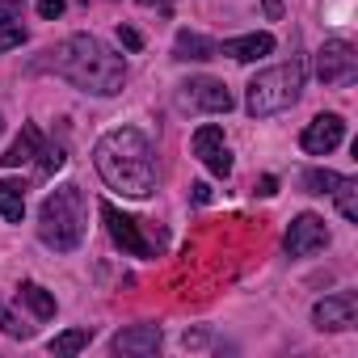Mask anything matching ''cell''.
Masks as SVG:
<instances>
[{
  "mask_svg": "<svg viewBox=\"0 0 358 358\" xmlns=\"http://www.w3.org/2000/svg\"><path fill=\"white\" fill-rule=\"evenodd\" d=\"M93 164L101 173V182L122 199H148L156 190V156L148 135L135 127L106 131L93 148Z\"/></svg>",
  "mask_w": 358,
  "mask_h": 358,
  "instance_id": "6da1fadb",
  "label": "cell"
},
{
  "mask_svg": "<svg viewBox=\"0 0 358 358\" xmlns=\"http://www.w3.org/2000/svg\"><path fill=\"white\" fill-rule=\"evenodd\" d=\"M47 55H51V68H55L68 85H76L80 93L114 97V93H122V85H127V64H122V55H114V51H110L101 38H93V34H72V38H64L59 47H51Z\"/></svg>",
  "mask_w": 358,
  "mask_h": 358,
  "instance_id": "7a4b0ae2",
  "label": "cell"
},
{
  "mask_svg": "<svg viewBox=\"0 0 358 358\" xmlns=\"http://www.w3.org/2000/svg\"><path fill=\"white\" fill-rule=\"evenodd\" d=\"M38 241L55 253H72L85 241V190L59 186L38 207Z\"/></svg>",
  "mask_w": 358,
  "mask_h": 358,
  "instance_id": "3957f363",
  "label": "cell"
},
{
  "mask_svg": "<svg viewBox=\"0 0 358 358\" xmlns=\"http://www.w3.org/2000/svg\"><path fill=\"white\" fill-rule=\"evenodd\" d=\"M299 89H303V59H291V64H278V68H266L249 80V93H245V110L253 118H270V114H282L287 106L299 101Z\"/></svg>",
  "mask_w": 358,
  "mask_h": 358,
  "instance_id": "277c9868",
  "label": "cell"
},
{
  "mask_svg": "<svg viewBox=\"0 0 358 358\" xmlns=\"http://www.w3.org/2000/svg\"><path fill=\"white\" fill-rule=\"evenodd\" d=\"M101 220H106V228H110V241H114L122 253H131V257H156L160 236H156V241L143 236V232H139V220L122 215L114 203H101Z\"/></svg>",
  "mask_w": 358,
  "mask_h": 358,
  "instance_id": "5b68a950",
  "label": "cell"
},
{
  "mask_svg": "<svg viewBox=\"0 0 358 358\" xmlns=\"http://www.w3.org/2000/svg\"><path fill=\"white\" fill-rule=\"evenodd\" d=\"M316 76H320V85H329V89L350 85V80L358 76V55H354V47L341 43V38H329V43L316 51Z\"/></svg>",
  "mask_w": 358,
  "mask_h": 358,
  "instance_id": "8992f818",
  "label": "cell"
},
{
  "mask_svg": "<svg viewBox=\"0 0 358 358\" xmlns=\"http://www.w3.org/2000/svg\"><path fill=\"white\" fill-rule=\"evenodd\" d=\"M177 106H182V110H203V114H228V110H232V93H228L224 80L199 76V80H186V85H182Z\"/></svg>",
  "mask_w": 358,
  "mask_h": 358,
  "instance_id": "52a82bcc",
  "label": "cell"
},
{
  "mask_svg": "<svg viewBox=\"0 0 358 358\" xmlns=\"http://www.w3.org/2000/svg\"><path fill=\"white\" fill-rule=\"evenodd\" d=\"M287 253L291 257H312V253H320L324 245H329V228H324V220L320 215H312V211H303V215H295L291 220V228H287Z\"/></svg>",
  "mask_w": 358,
  "mask_h": 358,
  "instance_id": "ba28073f",
  "label": "cell"
},
{
  "mask_svg": "<svg viewBox=\"0 0 358 358\" xmlns=\"http://www.w3.org/2000/svg\"><path fill=\"white\" fill-rule=\"evenodd\" d=\"M341 139H345V118H341V114H316V118L303 127L299 148H303L308 156H329Z\"/></svg>",
  "mask_w": 358,
  "mask_h": 358,
  "instance_id": "9c48e42d",
  "label": "cell"
},
{
  "mask_svg": "<svg viewBox=\"0 0 358 358\" xmlns=\"http://www.w3.org/2000/svg\"><path fill=\"white\" fill-rule=\"evenodd\" d=\"M358 316V295L354 291H337V295H324L316 308H312V324L320 333H337V329H350Z\"/></svg>",
  "mask_w": 358,
  "mask_h": 358,
  "instance_id": "30bf717a",
  "label": "cell"
},
{
  "mask_svg": "<svg viewBox=\"0 0 358 358\" xmlns=\"http://www.w3.org/2000/svg\"><path fill=\"white\" fill-rule=\"evenodd\" d=\"M194 156H199L215 177H228V173H232V152H228L224 131H220L215 122H207V127L194 131Z\"/></svg>",
  "mask_w": 358,
  "mask_h": 358,
  "instance_id": "8fae6325",
  "label": "cell"
},
{
  "mask_svg": "<svg viewBox=\"0 0 358 358\" xmlns=\"http://www.w3.org/2000/svg\"><path fill=\"white\" fill-rule=\"evenodd\" d=\"M160 324H131V329H122V333H114V341H110V350L114 354H127V358H152L156 350H160Z\"/></svg>",
  "mask_w": 358,
  "mask_h": 358,
  "instance_id": "7c38bea8",
  "label": "cell"
},
{
  "mask_svg": "<svg viewBox=\"0 0 358 358\" xmlns=\"http://www.w3.org/2000/svg\"><path fill=\"white\" fill-rule=\"evenodd\" d=\"M220 55V47L207 38V34H199V30H177V38H173V59H182V64H207V59H215Z\"/></svg>",
  "mask_w": 358,
  "mask_h": 358,
  "instance_id": "4fadbf2b",
  "label": "cell"
},
{
  "mask_svg": "<svg viewBox=\"0 0 358 358\" xmlns=\"http://www.w3.org/2000/svg\"><path fill=\"white\" fill-rule=\"evenodd\" d=\"M274 51V34H241V38H228L224 43V55L236 59V64H257Z\"/></svg>",
  "mask_w": 358,
  "mask_h": 358,
  "instance_id": "5bb4252c",
  "label": "cell"
},
{
  "mask_svg": "<svg viewBox=\"0 0 358 358\" xmlns=\"http://www.w3.org/2000/svg\"><path fill=\"white\" fill-rule=\"evenodd\" d=\"M38 148H43V131H38L34 122H26L22 135L9 143V152L0 156V164H5V169H22V164H30V160L38 156Z\"/></svg>",
  "mask_w": 358,
  "mask_h": 358,
  "instance_id": "9a60e30c",
  "label": "cell"
},
{
  "mask_svg": "<svg viewBox=\"0 0 358 358\" xmlns=\"http://www.w3.org/2000/svg\"><path fill=\"white\" fill-rule=\"evenodd\" d=\"M30 38V30L22 26V17L13 13V5H0V51H13Z\"/></svg>",
  "mask_w": 358,
  "mask_h": 358,
  "instance_id": "2e32d148",
  "label": "cell"
},
{
  "mask_svg": "<svg viewBox=\"0 0 358 358\" xmlns=\"http://www.w3.org/2000/svg\"><path fill=\"white\" fill-rule=\"evenodd\" d=\"M0 215H5L9 224H22V215H26V190L17 182H0Z\"/></svg>",
  "mask_w": 358,
  "mask_h": 358,
  "instance_id": "e0dca14e",
  "label": "cell"
},
{
  "mask_svg": "<svg viewBox=\"0 0 358 358\" xmlns=\"http://www.w3.org/2000/svg\"><path fill=\"white\" fill-rule=\"evenodd\" d=\"M22 299L30 303V312H34L38 320H51V316H55V295H51L47 287H38V282H22Z\"/></svg>",
  "mask_w": 358,
  "mask_h": 358,
  "instance_id": "ac0fdd59",
  "label": "cell"
},
{
  "mask_svg": "<svg viewBox=\"0 0 358 358\" xmlns=\"http://www.w3.org/2000/svg\"><path fill=\"white\" fill-rule=\"evenodd\" d=\"M333 199H337V211H341V220L358 224V182H354V177H341V182L333 186Z\"/></svg>",
  "mask_w": 358,
  "mask_h": 358,
  "instance_id": "d6986e66",
  "label": "cell"
},
{
  "mask_svg": "<svg viewBox=\"0 0 358 358\" xmlns=\"http://www.w3.org/2000/svg\"><path fill=\"white\" fill-rule=\"evenodd\" d=\"M89 341H93V329H68V333H59V337L51 341V354L68 358V354H80Z\"/></svg>",
  "mask_w": 358,
  "mask_h": 358,
  "instance_id": "ffe728a7",
  "label": "cell"
},
{
  "mask_svg": "<svg viewBox=\"0 0 358 358\" xmlns=\"http://www.w3.org/2000/svg\"><path fill=\"white\" fill-rule=\"evenodd\" d=\"M337 182H341V177H337L333 169H308V173H303V190H308V194H333Z\"/></svg>",
  "mask_w": 358,
  "mask_h": 358,
  "instance_id": "44dd1931",
  "label": "cell"
},
{
  "mask_svg": "<svg viewBox=\"0 0 358 358\" xmlns=\"http://www.w3.org/2000/svg\"><path fill=\"white\" fill-rule=\"evenodd\" d=\"M0 329H5L9 337H22V341H26V337L34 333V329H30V324H22V320H17V316H13V312L5 308V303H0Z\"/></svg>",
  "mask_w": 358,
  "mask_h": 358,
  "instance_id": "7402d4cb",
  "label": "cell"
},
{
  "mask_svg": "<svg viewBox=\"0 0 358 358\" xmlns=\"http://www.w3.org/2000/svg\"><path fill=\"white\" fill-rule=\"evenodd\" d=\"M38 156H43V173H59L64 169V148H38Z\"/></svg>",
  "mask_w": 358,
  "mask_h": 358,
  "instance_id": "603a6c76",
  "label": "cell"
},
{
  "mask_svg": "<svg viewBox=\"0 0 358 358\" xmlns=\"http://www.w3.org/2000/svg\"><path fill=\"white\" fill-rule=\"evenodd\" d=\"M64 0H38V17H47V22H55V17H64Z\"/></svg>",
  "mask_w": 358,
  "mask_h": 358,
  "instance_id": "cb8c5ba5",
  "label": "cell"
},
{
  "mask_svg": "<svg viewBox=\"0 0 358 358\" xmlns=\"http://www.w3.org/2000/svg\"><path fill=\"white\" fill-rule=\"evenodd\" d=\"M118 38H122V47H127V51H139V47H143V34H139V30H131V26H122V30H118Z\"/></svg>",
  "mask_w": 358,
  "mask_h": 358,
  "instance_id": "d4e9b609",
  "label": "cell"
},
{
  "mask_svg": "<svg viewBox=\"0 0 358 358\" xmlns=\"http://www.w3.org/2000/svg\"><path fill=\"white\" fill-rule=\"evenodd\" d=\"M257 194H262V199H274V194H278V177H262V182H257Z\"/></svg>",
  "mask_w": 358,
  "mask_h": 358,
  "instance_id": "484cf974",
  "label": "cell"
},
{
  "mask_svg": "<svg viewBox=\"0 0 358 358\" xmlns=\"http://www.w3.org/2000/svg\"><path fill=\"white\" fill-rule=\"evenodd\" d=\"M190 190H194V203H211V186L207 182H194Z\"/></svg>",
  "mask_w": 358,
  "mask_h": 358,
  "instance_id": "4316f807",
  "label": "cell"
},
{
  "mask_svg": "<svg viewBox=\"0 0 358 358\" xmlns=\"http://www.w3.org/2000/svg\"><path fill=\"white\" fill-rule=\"evenodd\" d=\"M262 9H266V17H282V0H262Z\"/></svg>",
  "mask_w": 358,
  "mask_h": 358,
  "instance_id": "83f0119b",
  "label": "cell"
},
{
  "mask_svg": "<svg viewBox=\"0 0 358 358\" xmlns=\"http://www.w3.org/2000/svg\"><path fill=\"white\" fill-rule=\"evenodd\" d=\"M139 5H143V9H148V5H160V0H139Z\"/></svg>",
  "mask_w": 358,
  "mask_h": 358,
  "instance_id": "f1b7e54d",
  "label": "cell"
}]
</instances>
